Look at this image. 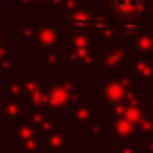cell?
Segmentation results:
<instances>
[{
    "instance_id": "1",
    "label": "cell",
    "mask_w": 153,
    "mask_h": 153,
    "mask_svg": "<svg viewBox=\"0 0 153 153\" xmlns=\"http://www.w3.org/2000/svg\"><path fill=\"white\" fill-rule=\"evenodd\" d=\"M140 5V0H115V9L122 11V14H131V11H135Z\"/></svg>"
}]
</instances>
